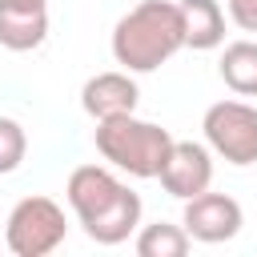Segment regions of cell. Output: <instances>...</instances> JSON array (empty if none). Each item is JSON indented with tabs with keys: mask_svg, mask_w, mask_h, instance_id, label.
Returning a JSON list of instances; mask_svg holds the SVG:
<instances>
[{
	"mask_svg": "<svg viewBox=\"0 0 257 257\" xmlns=\"http://www.w3.org/2000/svg\"><path fill=\"white\" fill-rule=\"evenodd\" d=\"M201 128H205L209 149L221 161H229L237 169L257 165V108L253 104H245V100H217V104L205 108Z\"/></svg>",
	"mask_w": 257,
	"mask_h": 257,
	"instance_id": "4",
	"label": "cell"
},
{
	"mask_svg": "<svg viewBox=\"0 0 257 257\" xmlns=\"http://www.w3.org/2000/svg\"><path fill=\"white\" fill-rule=\"evenodd\" d=\"M229 4V20L241 32H257V0H225Z\"/></svg>",
	"mask_w": 257,
	"mask_h": 257,
	"instance_id": "15",
	"label": "cell"
},
{
	"mask_svg": "<svg viewBox=\"0 0 257 257\" xmlns=\"http://www.w3.org/2000/svg\"><path fill=\"white\" fill-rule=\"evenodd\" d=\"M68 233V221H64V209L52 201V197H20L4 221V245L16 253V257H48L52 249H60Z\"/></svg>",
	"mask_w": 257,
	"mask_h": 257,
	"instance_id": "3",
	"label": "cell"
},
{
	"mask_svg": "<svg viewBox=\"0 0 257 257\" xmlns=\"http://www.w3.org/2000/svg\"><path fill=\"white\" fill-rule=\"evenodd\" d=\"M185 48V16L173 0H141L112 28V56L124 72H157Z\"/></svg>",
	"mask_w": 257,
	"mask_h": 257,
	"instance_id": "1",
	"label": "cell"
},
{
	"mask_svg": "<svg viewBox=\"0 0 257 257\" xmlns=\"http://www.w3.org/2000/svg\"><path fill=\"white\" fill-rule=\"evenodd\" d=\"M193 245L185 225H169V221H153L137 233V253L141 257H185Z\"/></svg>",
	"mask_w": 257,
	"mask_h": 257,
	"instance_id": "13",
	"label": "cell"
},
{
	"mask_svg": "<svg viewBox=\"0 0 257 257\" xmlns=\"http://www.w3.org/2000/svg\"><path fill=\"white\" fill-rule=\"evenodd\" d=\"M181 225L189 229L193 241H201V245H221V241H233V237L241 233L245 213H241V205H237L233 197L205 189V193H197V197L185 201Z\"/></svg>",
	"mask_w": 257,
	"mask_h": 257,
	"instance_id": "5",
	"label": "cell"
},
{
	"mask_svg": "<svg viewBox=\"0 0 257 257\" xmlns=\"http://www.w3.org/2000/svg\"><path fill=\"white\" fill-rule=\"evenodd\" d=\"M137 80L128 72H96L84 80L80 88V108L92 120H108V116H124L137 112Z\"/></svg>",
	"mask_w": 257,
	"mask_h": 257,
	"instance_id": "8",
	"label": "cell"
},
{
	"mask_svg": "<svg viewBox=\"0 0 257 257\" xmlns=\"http://www.w3.org/2000/svg\"><path fill=\"white\" fill-rule=\"evenodd\" d=\"M0 8H48V0H0Z\"/></svg>",
	"mask_w": 257,
	"mask_h": 257,
	"instance_id": "16",
	"label": "cell"
},
{
	"mask_svg": "<svg viewBox=\"0 0 257 257\" xmlns=\"http://www.w3.org/2000/svg\"><path fill=\"white\" fill-rule=\"evenodd\" d=\"M217 72H221V80L237 96H257V40H233V44H225Z\"/></svg>",
	"mask_w": 257,
	"mask_h": 257,
	"instance_id": "12",
	"label": "cell"
},
{
	"mask_svg": "<svg viewBox=\"0 0 257 257\" xmlns=\"http://www.w3.org/2000/svg\"><path fill=\"white\" fill-rule=\"evenodd\" d=\"M24 153H28V137H24L20 120L0 116V177L4 173H16L24 165Z\"/></svg>",
	"mask_w": 257,
	"mask_h": 257,
	"instance_id": "14",
	"label": "cell"
},
{
	"mask_svg": "<svg viewBox=\"0 0 257 257\" xmlns=\"http://www.w3.org/2000/svg\"><path fill=\"white\" fill-rule=\"evenodd\" d=\"M120 193H124V181H116L104 165H76L68 173V185H64V197H68L80 225L88 217H96L100 209H108Z\"/></svg>",
	"mask_w": 257,
	"mask_h": 257,
	"instance_id": "7",
	"label": "cell"
},
{
	"mask_svg": "<svg viewBox=\"0 0 257 257\" xmlns=\"http://www.w3.org/2000/svg\"><path fill=\"white\" fill-rule=\"evenodd\" d=\"M92 141H96V153H100L112 169H120V173H128V177H145V181L161 173V165H165V157H169V149H173L169 128H161V124H153V120H141L137 112L96 120Z\"/></svg>",
	"mask_w": 257,
	"mask_h": 257,
	"instance_id": "2",
	"label": "cell"
},
{
	"mask_svg": "<svg viewBox=\"0 0 257 257\" xmlns=\"http://www.w3.org/2000/svg\"><path fill=\"white\" fill-rule=\"evenodd\" d=\"M157 181L177 201H189V197L205 193L213 185V149H205L197 141H173V149H169Z\"/></svg>",
	"mask_w": 257,
	"mask_h": 257,
	"instance_id": "6",
	"label": "cell"
},
{
	"mask_svg": "<svg viewBox=\"0 0 257 257\" xmlns=\"http://www.w3.org/2000/svg\"><path fill=\"white\" fill-rule=\"evenodd\" d=\"M181 16H185V48L209 52L225 40V12L217 0H181Z\"/></svg>",
	"mask_w": 257,
	"mask_h": 257,
	"instance_id": "10",
	"label": "cell"
},
{
	"mask_svg": "<svg viewBox=\"0 0 257 257\" xmlns=\"http://www.w3.org/2000/svg\"><path fill=\"white\" fill-rule=\"evenodd\" d=\"M141 197L124 185V193L108 205V209H100L96 217H88L84 221V233H88V241H96V245H120V241H128L133 233H137V225H141Z\"/></svg>",
	"mask_w": 257,
	"mask_h": 257,
	"instance_id": "9",
	"label": "cell"
},
{
	"mask_svg": "<svg viewBox=\"0 0 257 257\" xmlns=\"http://www.w3.org/2000/svg\"><path fill=\"white\" fill-rule=\"evenodd\" d=\"M48 36V8H0V44L8 52H32Z\"/></svg>",
	"mask_w": 257,
	"mask_h": 257,
	"instance_id": "11",
	"label": "cell"
}]
</instances>
